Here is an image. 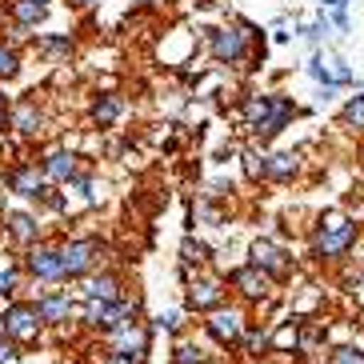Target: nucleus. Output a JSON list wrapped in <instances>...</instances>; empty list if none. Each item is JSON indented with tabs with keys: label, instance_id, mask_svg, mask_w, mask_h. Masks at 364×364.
Masks as SVG:
<instances>
[{
	"label": "nucleus",
	"instance_id": "obj_1",
	"mask_svg": "<svg viewBox=\"0 0 364 364\" xmlns=\"http://www.w3.org/2000/svg\"><path fill=\"white\" fill-rule=\"evenodd\" d=\"M353 240H356V225H353V220L341 216V213H328V216H321V225H316L312 248H316V257L336 260V257H344V252L353 248Z\"/></svg>",
	"mask_w": 364,
	"mask_h": 364
},
{
	"label": "nucleus",
	"instance_id": "obj_2",
	"mask_svg": "<svg viewBox=\"0 0 364 364\" xmlns=\"http://www.w3.org/2000/svg\"><path fill=\"white\" fill-rule=\"evenodd\" d=\"M136 300H88L85 309V321L92 324V328H105V332H117L120 324H129L132 316H136Z\"/></svg>",
	"mask_w": 364,
	"mask_h": 364
},
{
	"label": "nucleus",
	"instance_id": "obj_3",
	"mask_svg": "<svg viewBox=\"0 0 364 364\" xmlns=\"http://www.w3.org/2000/svg\"><path fill=\"white\" fill-rule=\"evenodd\" d=\"M208 53H213V60H220V65L245 60V53H248V24H236V28H213V36H208Z\"/></svg>",
	"mask_w": 364,
	"mask_h": 364
},
{
	"label": "nucleus",
	"instance_id": "obj_4",
	"mask_svg": "<svg viewBox=\"0 0 364 364\" xmlns=\"http://www.w3.org/2000/svg\"><path fill=\"white\" fill-rule=\"evenodd\" d=\"M60 257H65V277H85L88 268L105 257V245L92 240V236H80V240H68L60 248Z\"/></svg>",
	"mask_w": 364,
	"mask_h": 364
},
{
	"label": "nucleus",
	"instance_id": "obj_5",
	"mask_svg": "<svg viewBox=\"0 0 364 364\" xmlns=\"http://www.w3.org/2000/svg\"><path fill=\"white\" fill-rule=\"evenodd\" d=\"M41 312H36V304H12L9 312H4V324H9V336L12 341H36V332H41Z\"/></svg>",
	"mask_w": 364,
	"mask_h": 364
},
{
	"label": "nucleus",
	"instance_id": "obj_6",
	"mask_svg": "<svg viewBox=\"0 0 364 364\" xmlns=\"http://www.w3.org/2000/svg\"><path fill=\"white\" fill-rule=\"evenodd\" d=\"M44 181H48V176H44V168H36V164H16V168L4 172V184L21 196H44L48 193Z\"/></svg>",
	"mask_w": 364,
	"mask_h": 364
},
{
	"label": "nucleus",
	"instance_id": "obj_7",
	"mask_svg": "<svg viewBox=\"0 0 364 364\" xmlns=\"http://www.w3.org/2000/svg\"><path fill=\"white\" fill-rule=\"evenodd\" d=\"M204 324H208V336L220 341V344H236V341H240V332H245V316H240L236 309H228V312L216 309Z\"/></svg>",
	"mask_w": 364,
	"mask_h": 364
},
{
	"label": "nucleus",
	"instance_id": "obj_8",
	"mask_svg": "<svg viewBox=\"0 0 364 364\" xmlns=\"http://www.w3.org/2000/svg\"><path fill=\"white\" fill-rule=\"evenodd\" d=\"M252 264L257 268H264L268 277H289V257H284V248L280 245H272V240H257L252 245Z\"/></svg>",
	"mask_w": 364,
	"mask_h": 364
},
{
	"label": "nucleus",
	"instance_id": "obj_9",
	"mask_svg": "<svg viewBox=\"0 0 364 364\" xmlns=\"http://www.w3.org/2000/svg\"><path fill=\"white\" fill-rule=\"evenodd\" d=\"M28 268L41 280H60L65 277V257H60V248H36L33 257H28Z\"/></svg>",
	"mask_w": 364,
	"mask_h": 364
},
{
	"label": "nucleus",
	"instance_id": "obj_10",
	"mask_svg": "<svg viewBox=\"0 0 364 364\" xmlns=\"http://www.w3.org/2000/svg\"><path fill=\"white\" fill-rule=\"evenodd\" d=\"M292 112H296V108H292V100H289V97H280V92H272V112L264 117V124L257 129V136H260V140L277 136V132L292 120Z\"/></svg>",
	"mask_w": 364,
	"mask_h": 364
},
{
	"label": "nucleus",
	"instance_id": "obj_11",
	"mask_svg": "<svg viewBox=\"0 0 364 364\" xmlns=\"http://www.w3.org/2000/svg\"><path fill=\"white\" fill-rule=\"evenodd\" d=\"M220 296H225V292H220V280H193V284H188V309H196V312H208V309H216V304H220Z\"/></svg>",
	"mask_w": 364,
	"mask_h": 364
},
{
	"label": "nucleus",
	"instance_id": "obj_12",
	"mask_svg": "<svg viewBox=\"0 0 364 364\" xmlns=\"http://www.w3.org/2000/svg\"><path fill=\"white\" fill-rule=\"evenodd\" d=\"M144 348H149V332L144 328H136V324H120L117 332H112V353H144Z\"/></svg>",
	"mask_w": 364,
	"mask_h": 364
},
{
	"label": "nucleus",
	"instance_id": "obj_13",
	"mask_svg": "<svg viewBox=\"0 0 364 364\" xmlns=\"http://www.w3.org/2000/svg\"><path fill=\"white\" fill-rule=\"evenodd\" d=\"M41 168H44L48 181H76V156H73V152H65V149L48 152Z\"/></svg>",
	"mask_w": 364,
	"mask_h": 364
},
{
	"label": "nucleus",
	"instance_id": "obj_14",
	"mask_svg": "<svg viewBox=\"0 0 364 364\" xmlns=\"http://www.w3.org/2000/svg\"><path fill=\"white\" fill-rule=\"evenodd\" d=\"M232 284L245 296H264V289H268V272L264 268H257V264H248V268H236L232 272Z\"/></svg>",
	"mask_w": 364,
	"mask_h": 364
},
{
	"label": "nucleus",
	"instance_id": "obj_15",
	"mask_svg": "<svg viewBox=\"0 0 364 364\" xmlns=\"http://www.w3.org/2000/svg\"><path fill=\"white\" fill-rule=\"evenodd\" d=\"M36 312H41L44 321H68L73 300H68V292H44V296L36 300Z\"/></svg>",
	"mask_w": 364,
	"mask_h": 364
},
{
	"label": "nucleus",
	"instance_id": "obj_16",
	"mask_svg": "<svg viewBox=\"0 0 364 364\" xmlns=\"http://www.w3.org/2000/svg\"><path fill=\"white\" fill-rule=\"evenodd\" d=\"M12 129L24 132V136L41 132V108H36V100H21V105L12 108Z\"/></svg>",
	"mask_w": 364,
	"mask_h": 364
},
{
	"label": "nucleus",
	"instance_id": "obj_17",
	"mask_svg": "<svg viewBox=\"0 0 364 364\" xmlns=\"http://www.w3.org/2000/svg\"><path fill=\"white\" fill-rule=\"evenodd\" d=\"M85 300H120V280L117 277H92L80 284Z\"/></svg>",
	"mask_w": 364,
	"mask_h": 364
},
{
	"label": "nucleus",
	"instance_id": "obj_18",
	"mask_svg": "<svg viewBox=\"0 0 364 364\" xmlns=\"http://www.w3.org/2000/svg\"><path fill=\"white\" fill-rule=\"evenodd\" d=\"M12 16L33 28V24L44 21V4H41V0H12Z\"/></svg>",
	"mask_w": 364,
	"mask_h": 364
},
{
	"label": "nucleus",
	"instance_id": "obj_19",
	"mask_svg": "<svg viewBox=\"0 0 364 364\" xmlns=\"http://www.w3.org/2000/svg\"><path fill=\"white\" fill-rule=\"evenodd\" d=\"M120 112H124V100L120 97H100L97 105H92V120H97V124H112Z\"/></svg>",
	"mask_w": 364,
	"mask_h": 364
},
{
	"label": "nucleus",
	"instance_id": "obj_20",
	"mask_svg": "<svg viewBox=\"0 0 364 364\" xmlns=\"http://www.w3.org/2000/svg\"><path fill=\"white\" fill-rule=\"evenodd\" d=\"M296 152H277V156H272V161H268V176H272V181H289L292 172H296Z\"/></svg>",
	"mask_w": 364,
	"mask_h": 364
},
{
	"label": "nucleus",
	"instance_id": "obj_21",
	"mask_svg": "<svg viewBox=\"0 0 364 364\" xmlns=\"http://www.w3.org/2000/svg\"><path fill=\"white\" fill-rule=\"evenodd\" d=\"M268 112H272V97H248L245 100V120L252 124V129H260V124H264Z\"/></svg>",
	"mask_w": 364,
	"mask_h": 364
},
{
	"label": "nucleus",
	"instance_id": "obj_22",
	"mask_svg": "<svg viewBox=\"0 0 364 364\" xmlns=\"http://www.w3.org/2000/svg\"><path fill=\"white\" fill-rule=\"evenodd\" d=\"M4 220H9V232L16 236V240H33L36 236V220L28 213H9Z\"/></svg>",
	"mask_w": 364,
	"mask_h": 364
},
{
	"label": "nucleus",
	"instance_id": "obj_23",
	"mask_svg": "<svg viewBox=\"0 0 364 364\" xmlns=\"http://www.w3.org/2000/svg\"><path fill=\"white\" fill-rule=\"evenodd\" d=\"M341 120L348 124V129H364V92H356V97L348 100V105H344Z\"/></svg>",
	"mask_w": 364,
	"mask_h": 364
},
{
	"label": "nucleus",
	"instance_id": "obj_24",
	"mask_svg": "<svg viewBox=\"0 0 364 364\" xmlns=\"http://www.w3.org/2000/svg\"><path fill=\"white\" fill-rule=\"evenodd\" d=\"M268 161H272V156H264V152H248V156H245V172L252 176V181H257V176H268Z\"/></svg>",
	"mask_w": 364,
	"mask_h": 364
},
{
	"label": "nucleus",
	"instance_id": "obj_25",
	"mask_svg": "<svg viewBox=\"0 0 364 364\" xmlns=\"http://www.w3.org/2000/svg\"><path fill=\"white\" fill-rule=\"evenodd\" d=\"M16 73H21V60H16V53L0 44V80H12Z\"/></svg>",
	"mask_w": 364,
	"mask_h": 364
},
{
	"label": "nucleus",
	"instance_id": "obj_26",
	"mask_svg": "<svg viewBox=\"0 0 364 364\" xmlns=\"http://www.w3.org/2000/svg\"><path fill=\"white\" fill-rule=\"evenodd\" d=\"M172 364H204V353L196 348V344H181L176 356H172Z\"/></svg>",
	"mask_w": 364,
	"mask_h": 364
},
{
	"label": "nucleus",
	"instance_id": "obj_27",
	"mask_svg": "<svg viewBox=\"0 0 364 364\" xmlns=\"http://www.w3.org/2000/svg\"><path fill=\"white\" fill-rule=\"evenodd\" d=\"M41 44L48 53H73V41L68 36H41Z\"/></svg>",
	"mask_w": 364,
	"mask_h": 364
},
{
	"label": "nucleus",
	"instance_id": "obj_28",
	"mask_svg": "<svg viewBox=\"0 0 364 364\" xmlns=\"http://www.w3.org/2000/svg\"><path fill=\"white\" fill-rule=\"evenodd\" d=\"M184 260H208V248L188 236V240H184Z\"/></svg>",
	"mask_w": 364,
	"mask_h": 364
},
{
	"label": "nucleus",
	"instance_id": "obj_29",
	"mask_svg": "<svg viewBox=\"0 0 364 364\" xmlns=\"http://www.w3.org/2000/svg\"><path fill=\"white\" fill-rule=\"evenodd\" d=\"M324 33H328V21H324V16H321V21H312L309 28H304V41H309V44H316V41H321Z\"/></svg>",
	"mask_w": 364,
	"mask_h": 364
},
{
	"label": "nucleus",
	"instance_id": "obj_30",
	"mask_svg": "<svg viewBox=\"0 0 364 364\" xmlns=\"http://www.w3.org/2000/svg\"><path fill=\"white\" fill-rule=\"evenodd\" d=\"M9 292H16V272L4 268V272H0V296H9Z\"/></svg>",
	"mask_w": 364,
	"mask_h": 364
},
{
	"label": "nucleus",
	"instance_id": "obj_31",
	"mask_svg": "<svg viewBox=\"0 0 364 364\" xmlns=\"http://www.w3.org/2000/svg\"><path fill=\"white\" fill-rule=\"evenodd\" d=\"M176 324H181V312H161L156 316V328H164V332H172Z\"/></svg>",
	"mask_w": 364,
	"mask_h": 364
},
{
	"label": "nucleus",
	"instance_id": "obj_32",
	"mask_svg": "<svg viewBox=\"0 0 364 364\" xmlns=\"http://www.w3.org/2000/svg\"><path fill=\"white\" fill-rule=\"evenodd\" d=\"M4 129H12V108H9V100H4V92H0V132Z\"/></svg>",
	"mask_w": 364,
	"mask_h": 364
},
{
	"label": "nucleus",
	"instance_id": "obj_33",
	"mask_svg": "<svg viewBox=\"0 0 364 364\" xmlns=\"http://www.w3.org/2000/svg\"><path fill=\"white\" fill-rule=\"evenodd\" d=\"M108 364H136V353H108Z\"/></svg>",
	"mask_w": 364,
	"mask_h": 364
},
{
	"label": "nucleus",
	"instance_id": "obj_34",
	"mask_svg": "<svg viewBox=\"0 0 364 364\" xmlns=\"http://www.w3.org/2000/svg\"><path fill=\"white\" fill-rule=\"evenodd\" d=\"M12 356H16V348H12V344H4V341H0V364H4V360H12Z\"/></svg>",
	"mask_w": 364,
	"mask_h": 364
},
{
	"label": "nucleus",
	"instance_id": "obj_35",
	"mask_svg": "<svg viewBox=\"0 0 364 364\" xmlns=\"http://www.w3.org/2000/svg\"><path fill=\"white\" fill-rule=\"evenodd\" d=\"M4 336H9V324H4V316H0V341H4Z\"/></svg>",
	"mask_w": 364,
	"mask_h": 364
},
{
	"label": "nucleus",
	"instance_id": "obj_36",
	"mask_svg": "<svg viewBox=\"0 0 364 364\" xmlns=\"http://www.w3.org/2000/svg\"><path fill=\"white\" fill-rule=\"evenodd\" d=\"M73 4H92V0H73Z\"/></svg>",
	"mask_w": 364,
	"mask_h": 364
},
{
	"label": "nucleus",
	"instance_id": "obj_37",
	"mask_svg": "<svg viewBox=\"0 0 364 364\" xmlns=\"http://www.w3.org/2000/svg\"><path fill=\"white\" fill-rule=\"evenodd\" d=\"M41 4H44V9H48V0H41Z\"/></svg>",
	"mask_w": 364,
	"mask_h": 364
}]
</instances>
